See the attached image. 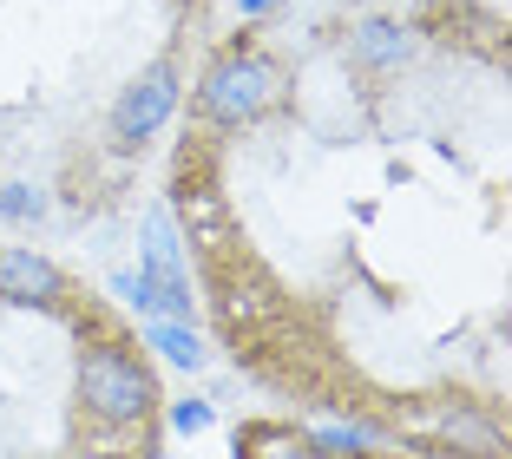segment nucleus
Listing matches in <instances>:
<instances>
[{
  "instance_id": "obj_6",
  "label": "nucleus",
  "mask_w": 512,
  "mask_h": 459,
  "mask_svg": "<svg viewBox=\"0 0 512 459\" xmlns=\"http://www.w3.org/2000/svg\"><path fill=\"white\" fill-rule=\"evenodd\" d=\"M145 341L158 348V355L171 361V368H204V341H197L191 322H171V315H151Z\"/></svg>"
},
{
  "instance_id": "obj_7",
  "label": "nucleus",
  "mask_w": 512,
  "mask_h": 459,
  "mask_svg": "<svg viewBox=\"0 0 512 459\" xmlns=\"http://www.w3.org/2000/svg\"><path fill=\"white\" fill-rule=\"evenodd\" d=\"M0 217L33 223V217H46V197L33 191V184H7V191H0Z\"/></svg>"
},
{
  "instance_id": "obj_4",
  "label": "nucleus",
  "mask_w": 512,
  "mask_h": 459,
  "mask_svg": "<svg viewBox=\"0 0 512 459\" xmlns=\"http://www.w3.org/2000/svg\"><path fill=\"white\" fill-rule=\"evenodd\" d=\"M414 53H421V40L401 20H362V27H348V60L368 66V73H401Z\"/></svg>"
},
{
  "instance_id": "obj_2",
  "label": "nucleus",
  "mask_w": 512,
  "mask_h": 459,
  "mask_svg": "<svg viewBox=\"0 0 512 459\" xmlns=\"http://www.w3.org/2000/svg\"><path fill=\"white\" fill-rule=\"evenodd\" d=\"M79 400H86L92 420H106V427H132V420L151 414L158 387H151V374L138 368L132 355H119V348H92V355L79 361Z\"/></svg>"
},
{
  "instance_id": "obj_1",
  "label": "nucleus",
  "mask_w": 512,
  "mask_h": 459,
  "mask_svg": "<svg viewBox=\"0 0 512 459\" xmlns=\"http://www.w3.org/2000/svg\"><path fill=\"white\" fill-rule=\"evenodd\" d=\"M276 99H283V66H276L270 53H256V46L224 53V60L204 73V86H197L204 119H217V125H250V119H263Z\"/></svg>"
},
{
  "instance_id": "obj_9",
  "label": "nucleus",
  "mask_w": 512,
  "mask_h": 459,
  "mask_svg": "<svg viewBox=\"0 0 512 459\" xmlns=\"http://www.w3.org/2000/svg\"><path fill=\"white\" fill-rule=\"evenodd\" d=\"M322 446H329V453H342V446L355 453V446H368V433L362 427H329V433H322Z\"/></svg>"
},
{
  "instance_id": "obj_3",
  "label": "nucleus",
  "mask_w": 512,
  "mask_h": 459,
  "mask_svg": "<svg viewBox=\"0 0 512 459\" xmlns=\"http://www.w3.org/2000/svg\"><path fill=\"white\" fill-rule=\"evenodd\" d=\"M178 99H184L178 66L151 60L145 73L119 92V105H112V138H119V145H145V138H158L171 125V112H178Z\"/></svg>"
},
{
  "instance_id": "obj_8",
  "label": "nucleus",
  "mask_w": 512,
  "mask_h": 459,
  "mask_svg": "<svg viewBox=\"0 0 512 459\" xmlns=\"http://www.w3.org/2000/svg\"><path fill=\"white\" fill-rule=\"evenodd\" d=\"M171 427L178 433H204L211 427V407H204V400H178V407H171Z\"/></svg>"
},
{
  "instance_id": "obj_5",
  "label": "nucleus",
  "mask_w": 512,
  "mask_h": 459,
  "mask_svg": "<svg viewBox=\"0 0 512 459\" xmlns=\"http://www.w3.org/2000/svg\"><path fill=\"white\" fill-rule=\"evenodd\" d=\"M66 276L33 250H0V296L7 302H60Z\"/></svg>"
},
{
  "instance_id": "obj_10",
  "label": "nucleus",
  "mask_w": 512,
  "mask_h": 459,
  "mask_svg": "<svg viewBox=\"0 0 512 459\" xmlns=\"http://www.w3.org/2000/svg\"><path fill=\"white\" fill-rule=\"evenodd\" d=\"M276 7H283V0H237V14H243V20H256V14H276Z\"/></svg>"
}]
</instances>
